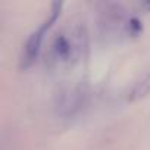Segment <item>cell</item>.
Returning <instances> with one entry per match:
<instances>
[{
    "instance_id": "cell-1",
    "label": "cell",
    "mask_w": 150,
    "mask_h": 150,
    "mask_svg": "<svg viewBox=\"0 0 150 150\" xmlns=\"http://www.w3.org/2000/svg\"><path fill=\"white\" fill-rule=\"evenodd\" d=\"M60 8H62V3H53V9H52V15H50V18H49V21H46L35 33H33L31 34V37L28 38V41H27V46H25V62L27 63H30L35 56H37V53H38V50H40V44H41V40H43V34L46 33V30H49L50 27H52V24L57 19V16H59V13H60Z\"/></svg>"
},
{
    "instance_id": "cell-2",
    "label": "cell",
    "mask_w": 150,
    "mask_h": 150,
    "mask_svg": "<svg viewBox=\"0 0 150 150\" xmlns=\"http://www.w3.org/2000/svg\"><path fill=\"white\" fill-rule=\"evenodd\" d=\"M54 50H56L57 56H60V57H66V56H68V53H69V44L66 43V40H65L63 37L57 38Z\"/></svg>"
},
{
    "instance_id": "cell-3",
    "label": "cell",
    "mask_w": 150,
    "mask_h": 150,
    "mask_svg": "<svg viewBox=\"0 0 150 150\" xmlns=\"http://www.w3.org/2000/svg\"><path fill=\"white\" fill-rule=\"evenodd\" d=\"M129 30H131V33H132V34H138V33H140V30H141L140 22H138L137 19H132V21L129 22Z\"/></svg>"
}]
</instances>
